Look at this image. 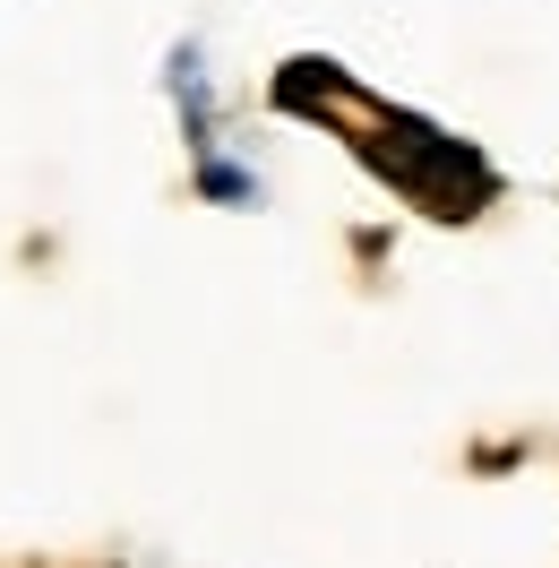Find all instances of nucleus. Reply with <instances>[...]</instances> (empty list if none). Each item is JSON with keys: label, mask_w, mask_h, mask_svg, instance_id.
<instances>
[]
</instances>
